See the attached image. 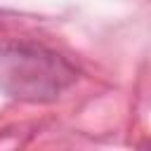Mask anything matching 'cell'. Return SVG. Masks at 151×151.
Listing matches in <instances>:
<instances>
[{
    "instance_id": "obj_1",
    "label": "cell",
    "mask_w": 151,
    "mask_h": 151,
    "mask_svg": "<svg viewBox=\"0 0 151 151\" xmlns=\"http://www.w3.org/2000/svg\"><path fill=\"white\" fill-rule=\"evenodd\" d=\"M73 78V68L42 47L0 42V87L12 97L47 101L68 87Z\"/></svg>"
}]
</instances>
